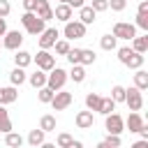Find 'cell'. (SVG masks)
<instances>
[{
    "label": "cell",
    "mask_w": 148,
    "mask_h": 148,
    "mask_svg": "<svg viewBox=\"0 0 148 148\" xmlns=\"http://www.w3.org/2000/svg\"><path fill=\"white\" fill-rule=\"evenodd\" d=\"M21 23H23V28H25L28 35H39V32L46 28V25H44L46 21L39 18L35 12H23V14H21Z\"/></svg>",
    "instance_id": "cell-1"
},
{
    "label": "cell",
    "mask_w": 148,
    "mask_h": 148,
    "mask_svg": "<svg viewBox=\"0 0 148 148\" xmlns=\"http://www.w3.org/2000/svg\"><path fill=\"white\" fill-rule=\"evenodd\" d=\"M65 83H67V72L62 67H53V69L46 72V86L51 90H60Z\"/></svg>",
    "instance_id": "cell-2"
},
{
    "label": "cell",
    "mask_w": 148,
    "mask_h": 148,
    "mask_svg": "<svg viewBox=\"0 0 148 148\" xmlns=\"http://www.w3.org/2000/svg\"><path fill=\"white\" fill-rule=\"evenodd\" d=\"M62 35H65V39H83L86 37V25L81 23V21H65V28H62Z\"/></svg>",
    "instance_id": "cell-3"
},
{
    "label": "cell",
    "mask_w": 148,
    "mask_h": 148,
    "mask_svg": "<svg viewBox=\"0 0 148 148\" xmlns=\"http://www.w3.org/2000/svg\"><path fill=\"white\" fill-rule=\"evenodd\" d=\"M125 104L130 106V111H141V106H143V95H141V90H139L136 86L125 88Z\"/></svg>",
    "instance_id": "cell-4"
},
{
    "label": "cell",
    "mask_w": 148,
    "mask_h": 148,
    "mask_svg": "<svg viewBox=\"0 0 148 148\" xmlns=\"http://www.w3.org/2000/svg\"><path fill=\"white\" fill-rule=\"evenodd\" d=\"M72 102H74L72 92H67V90H62V88H60V90H56V92H53V99H51L49 104L53 106V111H65Z\"/></svg>",
    "instance_id": "cell-5"
},
{
    "label": "cell",
    "mask_w": 148,
    "mask_h": 148,
    "mask_svg": "<svg viewBox=\"0 0 148 148\" xmlns=\"http://www.w3.org/2000/svg\"><path fill=\"white\" fill-rule=\"evenodd\" d=\"M104 130L109 132V134H120L123 130H125V120H123V116H118V113H106L104 116Z\"/></svg>",
    "instance_id": "cell-6"
},
{
    "label": "cell",
    "mask_w": 148,
    "mask_h": 148,
    "mask_svg": "<svg viewBox=\"0 0 148 148\" xmlns=\"http://www.w3.org/2000/svg\"><path fill=\"white\" fill-rule=\"evenodd\" d=\"M21 44H23V32L21 30H7L2 35V46L5 49L16 51V49H21Z\"/></svg>",
    "instance_id": "cell-7"
},
{
    "label": "cell",
    "mask_w": 148,
    "mask_h": 148,
    "mask_svg": "<svg viewBox=\"0 0 148 148\" xmlns=\"http://www.w3.org/2000/svg\"><path fill=\"white\" fill-rule=\"evenodd\" d=\"M32 60L37 62V67L39 69H44V72H49V69H53L56 67V56H51L49 53V49H39L37 51V56H32Z\"/></svg>",
    "instance_id": "cell-8"
},
{
    "label": "cell",
    "mask_w": 148,
    "mask_h": 148,
    "mask_svg": "<svg viewBox=\"0 0 148 148\" xmlns=\"http://www.w3.org/2000/svg\"><path fill=\"white\" fill-rule=\"evenodd\" d=\"M113 35L118 37V39H132L134 35H136V25L134 23H125V21H118L116 25H113Z\"/></svg>",
    "instance_id": "cell-9"
},
{
    "label": "cell",
    "mask_w": 148,
    "mask_h": 148,
    "mask_svg": "<svg viewBox=\"0 0 148 148\" xmlns=\"http://www.w3.org/2000/svg\"><path fill=\"white\" fill-rule=\"evenodd\" d=\"M37 37H39V49H51V46L56 44V39L60 37V32H58L56 28H44Z\"/></svg>",
    "instance_id": "cell-10"
},
{
    "label": "cell",
    "mask_w": 148,
    "mask_h": 148,
    "mask_svg": "<svg viewBox=\"0 0 148 148\" xmlns=\"http://www.w3.org/2000/svg\"><path fill=\"white\" fill-rule=\"evenodd\" d=\"M74 123H76V127H79V130H90V127H92V123H95L92 111H90V109H88V111H79V113H76V118H74Z\"/></svg>",
    "instance_id": "cell-11"
},
{
    "label": "cell",
    "mask_w": 148,
    "mask_h": 148,
    "mask_svg": "<svg viewBox=\"0 0 148 148\" xmlns=\"http://www.w3.org/2000/svg\"><path fill=\"white\" fill-rule=\"evenodd\" d=\"M143 123H146V120L141 118V113H139V111H132V113L127 116V120H125V127H127L132 134H136V132L143 127Z\"/></svg>",
    "instance_id": "cell-12"
},
{
    "label": "cell",
    "mask_w": 148,
    "mask_h": 148,
    "mask_svg": "<svg viewBox=\"0 0 148 148\" xmlns=\"http://www.w3.org/2000/svg\"><path fill=\"white\" fill-rule=\"evenodd\" d=\"M18 99V90H16V86H5V88H0V104H12V102H16Z\"/></svg>",
    "instance_id": "cell-13"
},
{
    "label": "cell",
    "mask_w": 148,
    "mask_h": 148,
    "mask_svg": "<svg viewBox=\"0 0 148 148\" xmlns=\"http://www.w3.org/2000/svg\"><path fill=\"white\" fill-rule=\"evenodd\" d=\"M95 18H97V12H95L90 5H83V7H79V21H81L83 25H90V23H95Z\"/></svg>",
    "instance_id": "cell-14"
},
{
    "label": "cell",
    "mask_w": 148,
    "mask_h": 148,
    "mask_svg": "<svg viewBox=\"0 0 148 148\" xmlns=\"http://www.w3.org/2000/svg\"><path fill=\"white\" fill-rule=\"evenodd\" d=\"M35 14L44 21H51L53 18V7L49 5V0H37V7H35Z\"/></svg>",
    "instance_id": "cell-15"
},
{
    "label": "cell",
    "mask_w": 148,
    "mask_h": 148,
    "mask_svg": "<svg viewBox=\"0 0 148 148\" xmlns=\"http://www.w3.org/2000/svg\"><path fill=\"white\" fill-rule=\"evenodd\" d=\"M72 14H74V9H72L67 2H60V5L53 9V16H56L58 21H62V23H65V21H69V18H72Z\"/></svg>",
    "instance_id": "cell-16"
},
{
    "label": "cell",
    "mask_w": 148,
    "mask_h": 148,
    "mask_svg": "<svg viewBox=\"0 0 148 148\" xmlns=\"http://www.w3.org/2000/svg\"><path fill=\"white\" fill-rule=\"evenodd\" d=\"M30 62H32V53H28V51H23V49H16V51H14V65H16V67H23V69H25Z\"/></svg>",
    "instance_id": "cell-17"
},
{
    "label": "cell",
    "mask_w": 148,
    "mask_h": 148,
    "mask_svg": "<svg viewBox=\"0 0 148 148\" xmlns=\"http://www.w3.org/2000/svg\"><path fill=\"white\" fill-rule=\"evenodd\" d=\"M67 79H72L74 83H83V81H86V67H83L81 62L72 65V69L67 72Z\"/></svg>",
    "instance_id": "cell-18"
},
{
    "label": "cell",
    "mask_w": 148,
    "mask_h": 148,
    "mask_svg": "<svg viewBox=\"0 0 148 148\" xmlns=\"http://www.w3.org/2000/svg\"><path fill=\"white\" fill-rule=\"evenodd\" d=\"M25 81H28L32 88H42V86H46V72L37 67V69H35V72H32V74L25 79Z\"/></svg>",
    "instance_id": "cell-19"
},
{
    "label": "cell",
    "mask_w": 148,
    "mask_h": 148,
    "mask_svg": "<svg viewBox=\"0 0 148 148\" xmlns=\"http://www.w3.org/2000/svg\"><path fill=\"white\" fill-rule=\"evenodd\" d=\"M143 53H139V51H134L132 49V53L127 56V60H125V67H130V69H139V67H143Z\"/></svg>",
    "instance_id": "cell-20"
},
{
    "label": "cell",
    "mask_w": 148,
    "mask_h": 148,
    "mask_svg": "<svg viewBox=\"0 0 148 148\" xmlns=\"http://www.w3.org/2000/svg\"><path fill=\"white\" fill-rule=\"evenodd\" d=\"M44 141H46V132H44L42 127H37V130H30V134H28V143H30L32 148L42 146Z\"/></svg>",
    "instance_id": "cell-21"
},
{
    "label": "cell",
    "mask_w": 148,
    "mask_h": 148,
    "mask_svg": "<svg viewBox=\"0 0 148 148\" xmlns=\"http://www.w3.org/2000/svg\"><path fill=\"white\" fill-rule=\"evenodd\" d=\"M25 79H28V74H25V69L23 67H14L12 72H9V83L12 86H21V83H25Z\"/></svg>",
    "instance_id": "cell-22"
},
{
    "label": "cell",
    "mask_w": 148,
    "mask_h": 148,
    "mask_svg": "<svg viewBox=\"0 0 148 148\" xmlns=\"http://www.w3.org/2000/svg\"><path fill=\"white\" fill-rule=\"evenodd\" d=\"M99 46H102L104 51H116V46H118V37H116L113 32H109V35H102V39H99Z\"/></svg>",
    "instance_id": "cell-23"
},
{
    "label": "cell",
    "mask_w": 148,
    "mask_h": 148,
    "mask_svg": "<svg viewBox=\"0 0 148 148\" xmlns=\"http://www.w3.org/2000/svg\"><path fill=\"white\" fill-rule=\"evenodd\" d=\"M134 86H136L141 92L148 90V72H146V69H141V67L136 69V74H134Z\"/></svg>",
    "instance_id": "cell-24"
},
{
    "label": "cell",
    "mask_w": 148,
    "mask_h": 148,
    "mask_svg": "<svg viewBox=\"0 0 148 148\" xmlns=\"http://www.w3.org/2000/svg\"><path fill=\"white\" fill-rule=\"evenodd\" d=\"M130 42H132V49H134V51H139V53H146V51H148V35H141V37L134 35Z\"/></svg>",
    "instance_id": "cell-25"
},
{
    "label": "cell",
    "mask_w": 148,
    "mask_h": 148,
    "mask_svg": "<svg viewBox=\"0 0 148 148\" xmlns=\"http://www.w3.org/2000/svg\"><path fill=\"white\" fill-rule=\"evenodd\" d=\"M111 111H116V102H113L111 97H102V99H99V106H97V113L106 116V113H111Z\"/></svg>",
    "instance_id": "cell-26"
},
{
    "label": "cell",
    "mask_w": 148,
    "mask_h": 148,
    "mask_svg": "<svg viewBox=\"0 0 148 148\" xmlns=\"http://www.w3.org/2000/svg\"><path fill=\"white\" fill-rule=\"evenodd\" d=\"M39 127H42L44 132H56V116L44 113V116L39 118Z\"/></svg>",
    "instance_id": "cell-27"
},
{
    "label": "cell",
    "mask_w": 148,
    "mask_h": 148,
    "mask_svg": "<svg viewBox=\"0 0 148 148\" xmlns=\"http://www.w3.org/2000/svg\"><path fill=\"white\" fill-rule=\"evenodd\" d=\"M9 130H12V120H9V113H7L5 104H0V132H2V134H7Z\"/></svg>",
    "instance_id": "cell-28"
},
{
    "label": "cell",
    "mask_w": 148,
    "mask_h": 148,
    "mask_svg": "<svg viewBox=\"0 0 148 148\" xmlns=\"http://www.w3.org/2000/svg\"><path fill=\"white\" fill-rule=\"evenodd\" d=\"M53 92H56V90H51L49 86H42V88H37V99H39L42 104H49V102L53 99Z\"/></svg>",
    "instance_id": "cell-29"
},
{
    "label": "cell",
    "mask_w": 148,
    "mask_h": 148,
    "mask_svg": "<svg viewBox=\"0 0 148 148\" xmlns=\"http://www.w3.org/2000/svg\"><path fill=\"white\" fill-rule=\"evenodd\" d=\"M95 60H97V56H95V51H92V49H81V60H79V62H81L83 67L92 65Z\"/></svg>",
    "instance_id": "cell-30"
},
{
    "label": "cell",
    "mask_w": 148,
    "mask_h": 148,
    "mask_svg": "<svg viewBox=\"0 0 148 148\" xmlns=\"http://www.w3.org/2000/svg\"><path fill=\"white\" fill-rule=\"evenodd\" d=\"M5 143H7V146H12V148H16V146H21V143H23V136L9 130V132L5 134Z\"/></svg>",
    "instance_id": "cell-31"
},
{
    "label": "cell",
    "mask_w": 148,
    "mask_h": 148,
    "mask_svg": "<svg viewBox=\"0 0 148 148\" xmlns=\"http://www.w3.org/2000/svg\"><path fill=\"white\" fill-rule=\"evenodd\" d=\"M120 146V134H109L104 141H99V148H118Z\"/></svg>",
    "instance_id": "cell-32"
},
{
    "label": "cell",
    "mask_w": 148,
    "mask_h": 148,
    "mask_svg": "<svg viewBox=\"0 0 148 148\" xmlns=\"http://www.w3.org/2000/svg\"><path fill=\"white\" fill-rule=\"evenodd\" d=\"M99 99H102V97H99L97 92H88V95H86V106H88L90 111H97V106H99Z\"/></svg>",
    "instance_id": "cell-33"
},
{
    "label": "cell",
    "mask_w": 148,
    "mask_h": 148,
    "mask_svg": "<svg viewBox=\"0 0 148 148\" xmlns=\"http://www.w3.org/2000/svg\"><path fill=\"white\" fill-rule=\"evenodd\" d=\"M53 49H56V53L58 56H65L67 51H69V39H56V44H53Z\"/></svg>",
    "instance_id": "cell-34"
},
{
    "label": "cell",
    "mask_w": 148,
    "mask_h": 148,
    "mask_svg": "<svg viewBox=\"0 0 148 148\" xmlns=\"http://www.w3.org/2000/svg\"><path fill=\"white\" fill-rule=\"evenodd\" d=\"M72 136L67 134V132H60L58 134V139H56V143H58V148H72Z\"/></svg>",
    "instance_id": "cell-35"
},
{
    "label": "cell",
    "mask_w": 148,
    "mask_h": 148,
    "mask_svg": "<svg viewBox=\"0 0 148 148\" xmlns=\"http://www.w3.org/2000/svg\"><path fill=\"white\" fill-rule=\"evenodd\" d=\"M65 58L69 60V65H76V62L81 60V49H76V46L72 49V46H69V51L65 53Z\"/></svg>",
    "instance_id": "cell-36"
},
{
    "label": "cell",
    "mask_w": 148,
    "mask_h": 148,
    "mask_svg": "<svg viewBox=\"0 0 148 148\" xmlns=\"http://www.w3.org/2000/svg\"><path fill=\"white\" fill-rule=\"evenodd\" d=\"M111 99L118 104V102H125V88L123 86H113L111 88Z\"/></svg>",
    "instance_id": "cell-37"
},
{
    "label": "cell",
    "mask_w": 148,
    "mask_h": 148,
    "mask_svg": "<svg viewBox=\"0 0 148 148\" xmlns=\"http://www.w3.org/2000/svg\"><path fill=\"white\" fill-rule=\"evenodd\" d=\"M134 25H136V28H141L143 32H148V14L136 12V21H134Z\"/></svg>",
    "instance_id": "cell-38"
},
{
    "label": "cell",
    "mask_w": 148,
    "mask_h": 148,
    "mask_svg": "<svg viewBox=\"0 0 148 148\" xmlns=\"http://www.w3.org/2000/svg\"><path fill=\"white\" fill-rule=\"evenodd\" d=\"M90 7H92L97 14H99V12H106V9H109V0H92Z\"/></svg>",
    "instance_id": "cell-39"
},
{
    "label": "cell",
    "mask_w": 148,
    "mask_h": 148,
    "mask_svg": "<svg viewBox=\"0 0 148 148\" xmlns=\"http://www.w3.org/2000/svg\"><path fill=\"white\" fill-rule=\"evenodd\" d=\"M127 7V0H109V9H113V12H123Z\"/></svg>",
    "instance_id": "cell-40"
},
{
    "label": "cell",
    "mask_w": 148,
    "mask_h": 148,
    "mask_svg": "<svg viewBox=\"0 0 148 148\" xmlns=\"http://www.w3.org/2000/svg\"><path fill=\"white\" fill-rule=\"evenodd\" d=\"M9 12H12V5H9V0H0V16H9Z\"/></svg>",
    "instance_id": "cell-41"
},
{
    "label": "cell",
    "mask_w": 148,
    "mask_h": 148,
    "mask_svg": "<svg viewBox=\"0 0 148 148\" xmlns=\"http://www.w3.org/2000/svg\"><path fill=\"white\" fill-rule=\"evenodd\" d=\"M35 7H37V0H23V9L25 12H35Z\"/></svg>",
    "instance_id": "cell-42"
},
{
    "label": "cell",
    "mask_w": 148,
    "mask_h": 148,
    "mask_svg": "<svg viewBox=\"0 0 148 148\" xmlns=\"http://www.w3.org/2000/svg\"><path fill=\"white\" fill-rule=\"evenodd\" d=\"M67 5H69L72 9H79V7H83V5H86V0H67Z\"/></svg>",
    "instance_id": "cell-43"
},
{
    "label": "cell",
    "mask_w": 148,
    "mask_h": 148,
    "mask_svg": "<svg viewBox=\"0 0 148 148\" xmlns=\"http://www.w3.org/2000/svg\"><path fill=\"white\" fill-rule=\"evenodd\" d=\"M5 32H7V18H5V16H0V37H2Z\"/></svg>",
    "instance_id": "cell-44"
},
{
    "label": "cell",
    "mask_w": 148,
    "mask_h": 148,
    "mask_svg": "<svg viewBox=\"0 0 148 148\" xmlns=\"http://www.w3.org/2000/svg\"><path fill=\"white\" fill-rule=\"evenodd\" d=\"M139 12L141 14H148V0H141L139 2Z\"/></svg>",
    "instance_id": "cell-45"
},
{
    "label": "cell",
    "mask_w": 148,
    "mask_h": 148,
    "mask_svg": "<svg viewBox=\"0 0 148 148\" xmlns=\"http://www.w3.org/2000/svg\"><path fill=\"white\" fill-rule=\"evenodd\" d=\"M146 146H148V141H146V139H141V141H136L132 148H146Z\"/></svg>",
    "instance_id": "cell-46"
},
{
    "label": "cell",
    "mask_w": 148,
    "mask_h": 148,
    "mask_svg": "<svg viewBox=\"0 0 148 148\" xmlns=\"http://www.w3.org/2000/svg\"><path fill=\"white\" fill-rule=\"evenodd\" d=\"M60 2H67V0H60Z\"/></svg>",
    "instance_id": "cell-47"
}]
</instances>
